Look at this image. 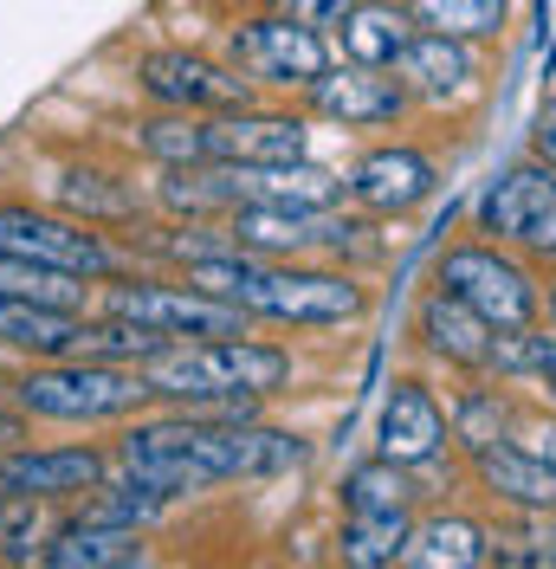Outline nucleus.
<instances>
[{
	"label": "nucleus",
	"instance_id": "f257e3e1",
	"mask_svg": "<svg viewBox=\"0 0 556 569\" xmlns=\"http://www.w3.org/2000/svg\"><path fill=\"white\" fill-rule=\"evenodd\" d=\"M117 460H123V472H142L162 492L188 498V492H208V486H227V479L291 472V466L305 460V440L278 433V427H252V421L181 408V415L130 421L123 440H117Z\"/></svg>",
	"mask_w": 556,
	"mask_h": 569
},
{
	"label": "nucleus",
	"instance_id": "f03ea898",
	"mask_svg": "<svg viewBox=\"0 0 556 569\" xmlns=\"http://www.w3.org/2000/svg\"><path fill=\"white\" fill-rule=\"evenodd\" d=\"M181 279L214 291V298H227V305H240L246 318L291 323V330H337V323L369 318V291L349 272L298 266V259H266V252H246V247L201 252V259H188Z\"/></svg>",
	"mask_w": 556,
	"mask_h": 569
},
{
	"label": "nucleus",
	"instance_id": "7ed1b4c3",
	"mask_svg": "<svg viewBox=\"0 0 556 569\" xmlns=\"http://www.w3.org/2000/svg\"><path fill=\"white\" fill-rule=\"evenodd\" d=\"M156 401L175 408H201L227 421H252V408L291 382V350L259 343V337H208V343H181L142 362Z\"/></svg>",
	"mask_w": 556,
	"mask_h": 569
},
{
	"label": "nucleus",
	"instance_id": "20e7f679",
	"mask_svg": "<svg viewBox=\"0 0 556 569\" xmlns=\"http://www.w3.org/2000/svg\"><path fill=\"white\" fill-rule=\"evenodd\" d=\"M13 401L33 421H66V427H98V421H130L142 415L156 389L142 369L105 362V356H46L13 382Z\"/></svg>",
	"mask_w": 556,
	"mask_h": 569
},
{
	"label": "nucleus",
	"instance_id": "39448f33",
	"mask_svg": "<svg viewBox=\"0 0 556 569\" xmlns=\"http://www.w3.org/2000/svg\"><path fill=\"white\" fill-rule=\"evenodd\" d=\"M434 279L453 284L492 330H524V323L544 318V284L505 240H459V247H447Z\"/></svg>",
	"mask_w": 556,
	"mask_h": 569
},
{
	"label": "nucleus",
	"instance_id": "423d86ee",
	"mask_svg": "<svg viewBox=\"0 0 556 569\" xmlns=\"http://www.w3.org/2000/svg\"><path fill=\"white\" fill-rule=\"evenodd\" d=\"M105 318H130V323H149L162 330L169 343H208V337H246V311L214 298L201 284H156V279H123L110 284L98 298Z\"/></svg>",
	"mask_w": 556,
	"mask_h": 569
},
{
	"label": "nucleus",
	"instance_id": "0eeeda50",
	"mask_svg": "<svg viewBox=\"0 0 556 569\" xmlns=\"http://www.w3.org/2000/svg\"><path fill=\"white\" fill-rule=\"evenodd\" d=\"M0 247L20 252V259H39V266H59V272H78L91 284L123 272V252L110 247L91 220L46 213V208H27V201H0Z\"/></svg>",
	"mask_w": 556,
	"mask_h": 569
},
{
	"label": "nucleus",
	"instance_id": "6e6552de",
	"mask_svg": "<svg viewBox=\"0 0 556 569\" xmlns=\"http://www.w3.org/2000/svg\"><path fill=\"white\" fill-rule=\"evenodd\" d=\"M473 227L492 233V240H505V247L530 252V259H550L556 266V169L544 156L505 169V176L479 194Z\"/></svg>",
	"mask_w": 556,
	"mask_h": 569
},
{
	"label": "nucleus",
	"instance_id": "1a4fd4ad",
	"mask_svg": "<svg viewBox=\"0 0 556 569\" xmlns=\"http://www.w3.org/2000/svg\"><path fill=\"white\" fill-rule=\"evenodd\" d=\"M227 59L246 71V78H259V84H272V91H311L317 78L330 71V46L317 27L305 20H291V13H259V20H240L234 39H227Z\"/></svg>",
	"mask_w": 556,
	"mask_h": 569
},
{
	"label": "nucleus",
	"instance_id": "9d476101",
	"mask_svg": "<svg viewBox=\"0 0 556 569\" xmlns=\"http://www.w3.org/2000/svg\"><path fill=\"white\" fill-rule=\"evenodd\" d=\"M137 84L142 98L162 110H246L259 78H246L240 66H214L201 52L169 46V52H142L137 59Z\"/></svg>",
	"mask_w": 556,
	"mask_h": 569
},
{
	"label": "nucleus",
	"instance_id": "9b49d317",
	"mask_svg": "<svg viewBox=\"0 0 556 569\" xmlns=\"http://www.w3.org/2000/svg\"><path fill=\"white\" fill-rule=\"evenodd\" d=\"M105 453L98 447H0V505L13 498H78V492H98L105 486Z\"/></svg>",
	"mask_w": 556,
	"mask_h": 569
},
{
	"label": "nucleus",
	"instance_id": "f8f14e48",
	"mask_svg": "<svg viewBox=\"0 0 556 569\" xmlns=\"http://www.w3.org/2000/svg\"><path fill=\"white\" fill-rule=\"evenodd\" d=\"M447 440H453V415L440 408V395L415 376H401L383 401V421H376V453L420 472V466H434L447 453Z\"/></svg>",
	"mask_w": 556,
	"mask_h": 569
},
{
	"label": "nucleus",
	"instance_id": "ddd939ff",
	"mask_svg": "<svg viewBox=\"0 0 556 569\" xmlns=\"http://www.w3.org/2000/svg\"><path fill=\"white\" fill-rule=\"evenodd\" d=\"M434 156L415 149V142H376L356 169H349V201L363 213H415L427 194H434Z\"/></svg>",
	"mask_w": 556,
	"mask_h": 569
},
{
	"label": "nucleus",
	"instance_id": "4468645a",
	"mask_svg": "<svg viewBox=\"0 0 556 569\" xmlns=\"http://www.w3.org/2000/svg\"><path fill=\"white\" fill-rule=\"evenodd\" d=\"M408 104H415V91L401 78H383V66H349L344 59V66H330L311 84V110L344 123V130H383Z\"/></svg>",
	"mask_w": 556,
	"mask_h": 569
},
{
	"label": "nucleus",
	"instance_id": "2eb2a0df",
	"mask_svg": "<svg viewBox=\"0 0 556 569\" xmlns=\"http://www.w3.org/2000/svg\"><path fill=\"white\" fill-rule=\"evenodd\" d=\"M415 337H420V350L434 356V362H453V369H473V376H486V362H492V330L453 284H427L420 291V305H415Z\"/></svg>",
	"mask_w": 556,
	"mask_h": 569
},
{
	"label": "nucleus",
	"instance_id": "dca6fc26",
	"mask_svg": "<svg viewBox=\"0 0 556 569\" xmlns=\"http://www.w3.org/2000/svg\"><path fill=\"white\" fill-rule=\"evenodd\" d=\"M214 162H298L311 149V123L291 110H208Z\"/></svg>",
	"mask_w": 556,
	"mask_h": 569
},
{
	"label": "nucleus",
	"instance_id": "f3484780",
	"mask_svg": "<svg viewBox=\"0 0 556 569\" xmlns=\"http://www.w3.org/2000/svg\"><path fill=\"white\" fill-rule=\"evenodd\" d=\"M395 71H401V84L415 91L420 104H453V98H466V91H473V78H479V59H473V39L415 33Z\"/></svg>",
	"mask_w": 556,
	"mask_h": 569
},
{
	"label": "nucleus",
	"instance_id": "a211bd4d",
	"mask_svg": "<svg viewBox=\"0 0 556 569\" xmlns=\"http://www.w3.org/2000/svg\"><path fill=\"white\" fill-rule=\"evenodd\" d=\"M473 479L486 486L505 511H556V472L524 440H498L486 453H473Z\"/></svg>",
	"mask_w": 556,
	"mask_h": 569
},
{
	"label": "nucleus",
	"instance_id": "6ab92c4d",
	"mask_svg": "<svg viewBox=\"0 0 556 569\" xmlns=\"http://www.w3.org/2000/svg\"><path fill=\"white\" fill-rule=\"evenodd\" d=\"M408 569H479L492 563V531L466 511H434L408 531V550H401Z\"/></svg>",
	"mask_w": 556,
	"mask_h": 569
},
{
	"label": "nucleus",
	"instance_id": "aec40b11",
	"mask_svg": "<svg viewBox=\"0 0 556 569\" xmlns=\"http://www.w3.org/2000/svg\"><path fill=\"white\" fill-rule=\"evenodd\" d=\"M0 343L7 350H33L39 362L46 356H78L85 350V318L59 311V305H39V298L0 291Z\"/></svg>",
	"mask_w": 556,
	"mask_h": 569
},
{
	"label": "nucleus",
	"instance_id": "412c9836",
	"mask_svg": "<svg viewBox=\"0 0 556 569\" xmlns=\"http://www.w3.org/2000/svg\"><path fill=\"white\" fill-rule=\"evenodd\" d=\"M415 33H420L415 13H408V7H395V0H356V7H349V20L337 27L349 66H383V71L401 66V52H408V39H415Z\"/></svg>",
	"mask_w": 556,
	"mask_h": 569
},
{
	"label": "nucleus",
	"instance_id": "4be33fe9",
	"mask_svg": "<svg viewBox=\"0 0 556 569\" xmlns=\"http://www.w3.org/2000/svg\"><path fill=\"white\" fill-rule=\"evenodd\" d=\"M39 563L46 569H130V563H149V550H142V537L123 531V525H85V518H78V525L46 537Z\"/></svg>",
	"mask_w": 556,
	"mask_h": 569
},
{
	"label": "nucleus",
	"instance_id": "5701e85b",
	"mask_svg": "<svg viewBox=\"0 0 556 569\" xmlns=\"http://www.w3.org/2000/svg\"><path fill=\"white\" fill-rule=\"evenodd\" d=\"M137 149L162 169H201V162H214V117L208 110L149 117V123H137Z\"/></svg>",
	"mask_w": 556,
	"mask_h": 569
},
{
	"label": "nucleus",
	"instance_id": "b1692460",
	"mask_svg": "<svg viewBox=\"0 0 556 569\" xmlns=\"http://www.w3.org/2000/svg\"><path fill=\"white\" fill-rule=\"evenodd\" d=\"M415 518L408 511H344V531H337V557L356 569H383L401 563Z\"/></svg>",
	"mask_w": 556,
	"mask_h": 569
},
{
	"label": "nucleus",
	"instance_id": "393cba45",
	"mask_svg": "<svg viewBox=\"0 0 556 569\" xmlns=\"http://www.w3.org/2000/svg\"><path fill=\"white\" fill-rule=\"evenodd\" d=\"M447 415H453V447H459L466 460L486 453V447H498V440H512V427H518L512 395H498V389H466Z\"/></svg>",
	"mask_w": 556,
	"mask_h": 569
},
{
	"label": "nucleus",
	"instance_id": "a878e982",
	"mask_svg": "<svg viewBox=\"0 0 556 569\" xmlns=\"http://www.w3.org/2000/svg\"><path fill=\"white\" fill-rule=\"evenodd\" d=\"M0 291L59 305V311H85L91 305V279L59 272V266H39V259H20V252H7V247H0Z\"/></svg>",
	"mask_w": 556,
	"mask_h": 569
},
{
	"label": "nucleus",
	"instance_id": "bb28decb",
	"mask_svg": "<svg viewBox=\"0 0 556 569\" xmlns=\"http://www.w3.org/2000/svg\"><path fill=\"white\" fill-rule=\"evenodd\" d=\"M408 13H415L420 33H453V39H492L505 27V13H512V0H401Z\"/></svg>",
	"mask_w": 556,
	"mask_h": 569
},
{
	"label": "nucleus",
	"instance_id": "cd10ccee",
	"mask_svg": "<svg viewBox=\"0 0 556 569\" xmlns=\"http://www.w3.org/2000/svg\"><path fill=\"white\" fill-rule=\"evenodd\" d=\"M408 498H415L408 466L383 460V453L349 466V479H344V511H408Z\"/></svg>",
	"mask_w": 556,
	"mask_h": 569
},
{
	"label": "nucleus",
	"instance_id": "c85d7f7f",
	"mask_svg": "<svg viewBox=\"0 0 556 569\" xmlns=\"http://www.w3.org/2000/svg\"><path fill=\"white\" fill-rule=\"evenodd\" d=\"M59 208L78 213V220H91V227H105V220H130L137 201H130L110 176H98V169H66V176H59Z\"/></svg>",
	"mask_w": 556,
	"mask_h": 569
},
{
	"label": "nucleus",
	"instance_id": "c756f323",
	"mask_svg": "<svg viewBox=\"0 0 556 569\" xmlns=\"http://www.w3.org/2000/svg\"><path fill=\"white\" fill-rule=\"evenodd\" d=\"M486 376H556V337L550 330H537V323H524V330H498L492 337V362Z\"/></svg>",
	"mask_w": 556,
	"mask_h": 569
},
{
	"label": "nucleus",
	"instance_id": "7c9ffc66",
	"mask_svg": "<svg viewBox=\"0 0 556 569\" xmlns=\"http://www.w3.org/2000/svg\"><path fill=\"white\" fill-rule=\"evenodd\" d=\"M492 563H505V569L556 563V518L550 511H518V531L492 537Z\"/></svg>",
	"mask_w": 556,
	"mask_h": 569
},
{
	"label": "nucleus",
	"instance_id": "2f4dec72",
	"mask_svg": "<svg viewBox=\"0 0 556 569\" xmlns=\"http://www.w3.org/2000/svg\"><path fill=\"white\" fill-rule=\"evenodd\" d=\"M272 7L278 13H291V20H305V27H317V33H337L356 0H272Z\"/></svg>",
	"mask_w": 556,
	"mask_h": 569
},
{
	"label": "nucleus",
	"instance_id": "473e14b6",
	"mask_svg": "<svg viewBox=\"0 0 556 569\" xmlns=\"http://www.w3.org/2000/svg\"><path fill=\"white\" fill-rule=\"evenodd\" d=\"M530 156H544V162L556 169V98L537 104V123H530Z\"/></svg>",
	"mask_w": 556,
	"mask_h": 569
},
{
	"label": "nucleus",
	"instance_id": "72a5a7b5",
	"mask_svg": "<svg viewBox=\"0 0 556 569\" xmlns=\"http://www.w3.org/2000/svg\"><path fill=\"white\" fill-rule=\"evenodd\" d=\"M524 447L537 453V460L556 472V421H537V427H524Z\"/></svg>",
	"mask_w": 556,
	"mask_h": 569
},
{
	"label": "nucleus",
	"instance_id": "f704fd0d",
	"mask_svg": "<svg viewBox=\"0 0 556 569\" xmlns=\"http://www.w3.org/2000/svg\"><path fill=\"white\" fill-rule=\"evenodd\" d=\"M20 433H27V408H20V415L0 408V447H20Z\"/></svg>",
	"mask_w": 556,
	"mask_h": 569
},
{
	"label": "nucleus",
	"instance_id": "c9c22d12",
	"mask_svg": "<svg viewBox=\"0 0 556 569\" xmlns=\"http://www.w3.org/2000/svg\"><path fill=\"white\" fill-rule=\"evenodd\" d=\"M544 311H550V330H556V284H550V298H544Z\"/></svg>",
	"mask_w": 556,
	"mask_h": 569
},
{
	"label": "nucleus",
	"instance_id": "e433bc0d",
	"mask_svg": "<svg viewBox=\"0 0 556 569\" xmlns=\"http://www.w3.org/2000/svg\"><path fill=\"white\" fill-rule=\"evenodd\" d=\"M550 401H556V376H550Z\"/></svg>",
	"mask_w": 556,
	"mask_h": 569
}]
</instances>
